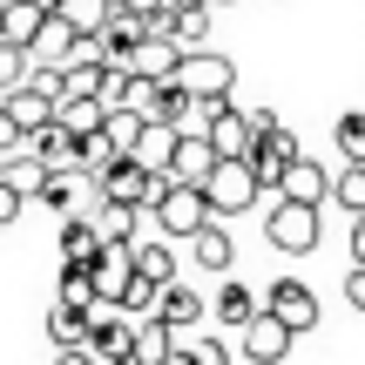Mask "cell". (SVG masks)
<instances>
[{"label":"cell","instance_id":"obj_1","mask_svg":"<svg viewBox=\"0 0 365 365\" xmlns=\"http://www.w3.org/2000/svg\"><path fill=\"white\" fill-rule=\"evenodd\" d=\"M95 190H102V203H122V210H156L163 203V190H170V176H156V170H143V163H129V156H115L102 176H95Z\"/></svg>","mask_w":365,"mask_h":365},{"label":"cell","instance_id":"obj_2","mask_svg":"<svg viewBox=\"0 0 365 365\" xmlns=\"http://www.w3.org/2000/svg\"><path fill=\"white\" fill-rule=\"evenodd\" d=\"M176 88L190 95V102H230V88H237V68L223 61V54L196 48V54H182V61H176Z\"/></svg>","mask_w":365,"mask_h":365},{"label":"cell","instance_id":"obj_3","mask_svg":"<svg viewBox=\"0 0 365 365\" xmlns=\"http://www.w3.org/2000/svg\"><path fill=\"white\" fill-rule=\"evenodd\" d=\"M257 196H264V190L250 182V163H223V156H217V170L203 176V203H210V217H244Z\"/></svg>","mask_w":365,"mask_h":365},{"label":"cell","instance_id":"obj_4","mask_svg":"<svg viewBox=\"0 0 365 365\" xmlns=\"http://www.w3.org/2000/svg\"><path fill=\"white\" fill-rule=\"evenodd\" d=\"M264 237H271L284 257H304V250H318V203H284V196H277L271 217H264Z\"/></svg>","mask_w":365,"mask_h":365},{"label":"cell","instance_id":"obj_5","mask_svg":"<svg viewBox=\"0 0 365 365\" xmlns=\"http://www.w3.org/2000/svg\"><path fill=\"white\" fill-rule=\"evenodd\" d=\"M149 217H156L163 237H196V230L210 223V203H203V190H190V182H170V190H163V203L149 210Z\"/></svg>","mask_w":365,"mask_h":365},{"label":"cell","instance_id":"obj_6","mask_svg":"<svg viewBox=\"0 0 365 365\" xmlns=\"http://www.w3.org/2000/svg\"><path fill=\"white\" fill-rule=\"evenodd\" d=\"M264 312H271L277 325L291 331V339L318 325V298H312V284H304V277H277V284L264 291Z\"/></svg>","mask_w":365,"mask_h":365},{"label":"cell","instance_id":"obj_7","mask_svg":"<svg viewBox=\"0 0 365 365\" xmlns=\"http://www.w3.org/2000/svg\"><path fill=\"white\" fill-rule=\"evenodd\" d=\"M298 156H304L298 135H291V129H271V135H264V143L244 156V163H250V182H257V190H277V182H284V170H291Z\"/></svg>","mask_w":365,"mask_h":365},{"label":"cell","instance_id":"obj_8","mask_svg":"<svg viewBox=\"0 0 365 365\" xmlns=\"http://www.w3.org/2000/svg\"><path fill=\"white\" fill-rule=\"evenodd\" d=\"M176 61H182V48H176L170 34H143V41H135L129 75H135V81H149V88H170V81H176Z\"/></svg>","mask_w":365,"mask_h":365},{"label":"cell","instance_id":"obj_9","mask_svg":"<svg viewBox=\"0 0 365 365\" xmlns=\"http://www.w3.org/2000/svg\"><path fill=\"white\" fill-rule=\"evenodd\" d=\"M237 352H244L250 365H284V352H291V331L277 325L271 312H257L244 331H237Z\"/></svg>","mask_w":365,"mask_h":365},{"label":"cell","instance_id":"obj_10","mask_svg":"<svg viewBox=\"0 0 365 365\" xmlns=\"http://www.w3.org/2000/svg\"><path fill=\"white\" fill-rule=\"evenodd\" d=\"M0 115L21 129V149H27V143H34V135L54 122V102H48V95H34V88L21 81V88H7V95H0Z\"/></svg>","mask_w":365,"mask_h":365},{"label":"cell","instance_id":"obj_11","mask_svg":"<svg viewBox=\"0 0 365 365\" xmlns=\"http://www.w3.org/2000/svg\"><path fill=\"white\" fill-rule=\"evenodd\" d=\"M88 271H95V298H108V304H115L122 291H129V277H135V257H129V244H102Z\"/></svg>","mask_w":365,"mask_h":365},{"label":"cell","instance_id":"obj_12","mask_svg":"<svg viewBox=\"0 0 365 365\" xmlns=\"http://www.w3.org/2000/svg\"><path fill=\"white\" fill-rule=\"evenodd\" d=\"M217 170V149L203 143V135H176L170 149V182H190V190H203V176Z\"/></svg>","mask_w":365,"mask_h":365},{"label":"cell","instance_id":"obj_13","mask_svg":"<svg viewBox=\"0 0 365 365\" xmlns=\"http://www.w3.org/2000/svg\"><path fill=\"white\" fill-rule=\"evenodd\" d=\"M102 122H108V108L95 102V95H68V102H54V129H61V135H75V143L102 135Z\"/></svg>","mask_w":365,"mask_h":365},{"label":"cell","instance_id":"obj_14","mask_svg":"<svg viewBox=\"0 0 365 365\" xmlns=\"http://www.w3.org/2000/svg\"><path fill=\"white\" fill-rule=\"evenodd\" d=\"M75 41H81V34H68V27H61V21L48 14V21H41V34L27 41V68H68Z\"/></svg>","mask_w":365,"mask_h":365},{"label":"cell","instance_id":"obj_15","mask_svg":"<svg viewBox=\"0 0 365 365\" xmlns=\"http://www.w3.org/2000/svg\"><path fill=\"white\" fill-rule=\"evenodd\" d=\"M325 190H331V176L318 170L312 156H298L284 170V182H277V196H284V203H325Z\"/></svg>","mask_w":365,"mask_h":365},{"label":"cell","instance_id":"obj_16","mask_svg":"<svg viewBox=\"0 0 365 365\" xmlns=\"http://www.w3.org/2000/svg\"><path fill=\"white\" fill-rule=\"evenodd\" d=\"M156 318H163L170 331H196V318H203V291H190V284H163Z\"/></svg>","mask_w":365,"mask_h":365},{"label":"cell","instance_id":"obj_17","mask_svg":"<svg viewBox=\"0 0 365 365\" xmlns=\"http://www.w3.org/2000/svg\"><path fill=\"white\" fill-rule=\"evenodd\" d=\"M108 14H115L108 0H54V21H61L68 34H81V41H95V34H102V27H108Z\"/></svg>","mask_w":365,"mask_h":365},{"label":"cell","instance_id":"obj_18","mask_svg":"<svg viewBox=\"0 0 365 365\" xmlns=\"http://www.w3.org/2000/svg\"><path fill=\"white\" fill-rule=\"evenodd\" d=\"M129 257H135V277H149V284H176V250L163 244V237H135Z\"/></svg>","mask_w":365,"mask_h":365},{"label":"cell","instance_id":"obj_19","mask_svg":"<svg viewBox=\"0 0 365 365\" xmlns=\"http://www.w3.org/2000/svg\"><path fill=\"white\" fill-rule=\"evenodd\" d=\"M41 21H48V14H41L34 0H7V7H0V41H7V48H21V54H27V41L41 34Z\"/></svg>","mask_w":365,"mask_h":365},{"label":"cell","instance_id":"obj_20","mask_svg":"<svg viewBox=\"0 0 365 365\" xmlns=\"http://www.w3.org/2000/svg\"><path fill=\"white\" fill-rule=\"evenodd\" d=\"M170 149H176V129H163V122H143V135H135L129 163H143V170L170 176Z\"/></svg>","mask_w":365,"mask_h":365},{"label":"cell","instance_id":"obj_21","mask_svg":"<svg viewBox=\"0 0 365 365\" xmlns=\"http://www.w3.org/2000/svg\"><path fill=\"white\" fill-rule=\"evenodd\" d=\"M196 264H203V271H230L237 264V244H230V230H223V217H210L203 230H196Z\"/></svg>","mask_w":365,"mask_h":365},{"label":"cell","instance_id":"obj_22","mask_svg":"<svg viewBox=\"0 0 365 365\" xmlns=\"http://www.w3.org/2000/svg\"><path fill=\"white\" fill-rule=\"evenodd\" d=\"M0 182H7L14 196H41V182H48V163H41L34 149H14V156L0 163Z\"/></svg>","mask_w":365,"mask_h":365},{"label":"cell","instance_id":"obj_23","mask_svg":"<svg viewBox=\"0 0 365 365\" xmlns=\"http://www.w3.org/2000/svg\"><path fill=\"white\" fill-rule=\"evenodd\" d=\"M176 352V331L163 325V318H143V325H135V345H129V365H163Z\"/></svg>","mask_w":365,"mask_h":365},{"label":"cell","instance_id":"obj_24","mask_svg":"<svg viewBox=\"0 0 365 365\" xmlns=\"http://www.w3.org/2000/svg\"><path fill=\"white\" fill-rule=\"evenodd\" d=\"M135 223H143V217L122 210V203H95L88 210V230L102 237V244H135Z\"/></svg>","mask_w":365,"mask_h":365},{"label":"cell","instance_id":"obj_25","mask_svg":"<svg viewBox=\"0 0 365 365\" xmlns=\"http://www.w3.org/2000/svg\"><path fill=\"white\" fill-rule=\"evenodd\" d=\"M257 312H264V298H250V284H223V291H217V318H223L230 331H244Z\"/></svg>","mask_w":365,"mask_h":365},{"label":"cell","instance_id":"obj_26","mask_svg":"<svg viewBox=\"0 0 365 365\" xmlns=\"http://www.w3.org/2000/svg\"><path fill=\"white\" fill-rule=\"evenodd\" d=\"M203 34H210V7H170V41L182 54L203 48Z\"/></svg>","mask_w":365,"mask_h":365},{"label":"cell","instance_id":"obj_27","mask_svg":"<svg viewBox=\"0 0 365 365\" xmlns=\"http://www.w3.org/2000/svg\"><path fill=\"white\" fill-rule=\"evenodd\" d=\"M48 339L61 345V352H81V345H88V312H68V304H54V312H48Z\"/></svg>","mask_w":365,"mask_h":365},{"label":"cell","instance_id":"obj_28","mask_svg":"<svg viewBox=\"0 0 365 365\" xmlns=\"http://www.w3.org/2000/svg\"><path fill=\"white\" fill-rule=\"evenodd\" d=\"M95 250H102V237L88 230V217H61V257L68 264H95Z\"/></svg>","mask_w":365,"mask_h":365},{"label":"cell","instance_id":"obj_29","mask_svg":"<svg viewBox=\"0 0 365 365\" xmlns=\"http://www.w3.org/2000/svg\"><path fill=\"white\" fill-rule=\"evenodd\" d=\"M325 196L345 210V217H365V170H359V163H345V170L331 176V190H325Z\"/></svg>","mask_w":365,"mask_h":365},{"label":"cell","instance_id":"obj_30","mask_svg":"<svg viewBox=\"0 0 365 365\" xmlns=\"http://www.w3.org/2000/svg\"><path fill=\"white\" fill-rule=\"evenodd\" d=\"M156 298H163V284H149V277H129V291H122V318L129 325H143V318H156Z\"/></svg>","mask_w":365,"mask_h":365},{"label":"cell","instance_id":"obj_31","mask_svg":"<svg viewBox=\"0 0 365 365\" xmlns=\"http://www.w3.org/2000/svg\"><path fill=\"white\" fill-rule=\"evenodd\" d=\"M61 304L68 312H88L95 304V271L88 264H61Z\"/></svg>","mask_w":365,"mask_h":365},{"label":"cell","instance_id":"obj_32","mask_svg":"<svg viewBox=\"0 0 365 365\" xmlns=\"http://www.w3.org/2000/svg\"><path fill=\"white\" fill-rule=\"evenodd\" d=\"M176 345L190 352V365H230V345L210 339V331H176Z\"/></svg>","mask_w":365,"mask_h":365},{"label":"cell","instance_id":"obj_33","mask_svg":"<svg viewBox=\"0 0 365 365\" xmlns=\"http://www.w3.org/2000/svg\"><path fill=\"white\" fill-rule=\"evenodd\" d=\"M102 135L115 143V156H129V149H135V135H143V115H135V108H108Z\"/></svg>","mask_w":365,"mask_h":365},{"label":"cell","instance_id":"obj_34","mask_svg":"<svg viewBox=\"0 0 365 365\" xmlns=\"http://www.w3.org/2000/svg\"><path fill=\"white\" fill-rule=\"evenodd\" d=\"M331 135H339V156L365 170V115H359V108H352V115H339V129H331Z\"/></svg>","mask_w":365,"mask_h":365},{"label":"cell","instance_id":"obj_35","mask_svg":"<svg viewBox=\"0 0 365 365\" xmlns=\"http://www.w3.org/2000/svg\"><path fill=\"white\" fill-rule=\"evenodd\" d=\"M21 81H27V54L0 41V95H7V88H21Z\"/></svg>","mask_w":365,"mask_h":365},{"label":"cell","instance_id":"obj_36","mask_svg":"<svg viewBox=\"0 0 365 365\" xmlns=\"http://www.w3.org/2000/svg\"><path fill=\"white\" fill-rule=\"evenodd\" d=\"M345 304L365 312V264H352V277H345Z\"/></svg>","mask_w":365,"mask_h":365},{"label":"cell","instance_id":"obj_37","mask_svg":"<svg viewBox=\"0 0 365 365\" xmlns=\"http://www.w3.org/2000/svg\"><path fill=\"white\" fill-rule=\"evenodd\" d=\"M244 122H250V135H257V143H264V135H271V129H277V115H271V108H250V115H244Z\"/></svg>","mask_w":365,"mask_h":365},{"label":"cell","instance_id":"obj_38","mask_svg":"<svg viewBox=\"0 0 365 365\" xmlns=\"http://www.w3.org/2000/svg\"><path fill=\"white\" fill-rule=\"evenodd\" d=\"M21 203H27V196H14L7 182H0V223H14V217H21Z\"/></svg>","mask_w":365,"mask_h":365},{"label":"cell","instance_id":"obj_39","mask_svg":"<svg viewBox=\"0 0 365 365\" xmlns=\"http://www.w3.org/2000/svg\"><path fill=\"white\" fill-rule=\"evenodd\" d=\"M14 149H21V129H14V122H7V115H0V163H7V156H14Z\"/></svg>","mask_w":365,"mask_h":365},{"label":"cell","instance_id":"obj_40","mask_svg":"<svg viewBox=\"0 0 365 365\" xmlns=\"http://www.w3.org/2000/svg\"><path fill=\"white\" fill-rule=\"evenodd\" d=\"M352 264H365V217H352Z\"/></svg>","mask_w":365,"mask_h":365},{"label":"cell","instance_id":"obj_41","mask_svg":"<svg viewBox=\"0 0 365 365\" xmlns=\"http://www.w3.org/2000/svg\"><path fill=\"white\" fill-rule=\"evenodd\" d=\"M54 365H95L88 352H61V359H54Z\"/></svg>","mask_w":365,"mask_h":365},{"label":"cell","instance_id":"obj_42","mask_svg":"<svg viewBox=\"0 0 365 365\" xmlns=\"http://www.w3.org/2000/svg\"><path fill=\"white\" fill-rule=\"evenodd\" d=\"M210 7H230V0H210Z\"/></svg>","mask_w":365,"mask_h":365}]
</instances>
